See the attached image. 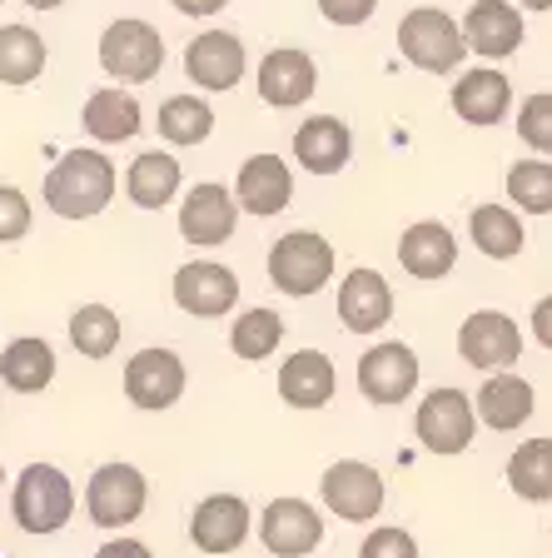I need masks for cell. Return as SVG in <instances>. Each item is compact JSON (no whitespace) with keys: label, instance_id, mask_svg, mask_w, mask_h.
Segmentation results:
<instances>
[{"label":"cell","instance_id":"277c9868","mask_svg":"<svg viewBox=\"0 0 552 558\" xmlns=\"http://www.w3.org/2000/svg\"><path fill=\"white\" fill-rule=\"evenodd\" d=\"M334 269H339V255L319 230H289V234H279L274 250H269V284H274L279 294H289V300L319 294L323 284L334 279Z\"/></svg>","mask_w":552,"mask_h":558},{"label":"cell","instance_id":"f1b7e54d","mask_svg":"<svg viewBox=\"0 0 552 558\" xmlns=\"http://www.w3.org/2000/svg\"><path fill=\"white\" fill-rule=\"evenodd\" d=\"M50 65V46L46 35L30 31V25H0V85H35Z\"/></svg>","mask_w":552,"mask_h":558},{"label":"cell","instance_id":"60d3db41","mask_svg":"<svg viewBox=\"0 0 552 558\" xmlns=\"http://www.w3.org/2000/svg\"><path fill=\"white\" fill-rule=\"evenodd\" d=\"M532 339L552 354V294H542V300L532 304Z\"/></svg>","mask_w":552,"mask_h":558},{"label":"cell","instance_id":"b9f144b4","mask_svg":"<svg viewBox=\"0 0 552 558\" xmlns=\"http://www.w3.org/2000/svg\"><path fill=\"white\" fill-rule=\"evenodd\" d=\"M180 15H189V21H205V15H219L230 0H170Z\"/></svg>","mask_w":552,"mask_h":558},{"label":"cell","instance_id":"7a4b0ae2","mask_svg":"<svg viewBox=\"0 0 552 558\" xmlns=\"http://www.w3.org/2000/svg\"><path fill=\"white\" fill-rule=\"evenodd\" d=\"M11 519L21 534L30 538H50L75 519V484L60 464H25L21 478L11 488Z\"/></svg>","mask_w":552,"mask_h":558},{"label":"cell","instance_id":"74e56055","mask_svg":"<svg viewBox=\"0 0 552 558\" xmlns=\"http://www.w3.org/2000/svg\"><path fill=\"white\" fill-rule=\"evenodd\" d=\"M30 234V199L21 185H0V244H15Z\"/></svg>","mask_w":552,"mask_h":558},{"label":"cell","instance_id":"52a82bcc","mask_svg":"<svg viewBox=\"0 0 552 558\" xmlns=\"http://www.w3.org/2000/svg\"><path fill=\"white\" fill-rule=\"evenodd\" d=\"M414 434H418V444H424L428 453H438V459L463 453L473 444V434H478L473 395L468 389H458V384H438V389H428V399L418 404V414H414Z\"/></svg>","mask_w":552,"mask_h":558},{"label":"cell","instance_id":"9a60e30c","mask_svg":"<svg viewBox=\"0 0 552 558\" xmlns=\"http://www.w3.org/2000/svg\"><path fill=\"white\" fill-rule=\"evenodd\" d=\"M234 225H240V205H234V190L219 180H205L180 199V240H189L195 250L230 244Z\"/></svg>","mask_w":552,"mask_h":558},{"label":"cell","instance_id":"4fadbf2b","mask_svg":"<svg viewBox=\"0 0 552 558\" xmlns=\"http://www.w3.org/2000/svg\"><path fill=\"white\" fill-rule=\"evenodd\" d=\"M259 544L274 558H309L323 544V519L309 499L299 494H284V499H269L259 513Z\"/></svg>","mask_w":552,"mask_h":558},{"label":"cell","instance_id":"ffe728a7","mask_svg":"<svg viewBox=\"0 0 552 558\" xmlns=\"http://www.w3.org/2000/svg\"><path fill=\"white\" fill-rule=\"evenodd\" d=\"M339 319L348 335H379L393 319V284L368 265H354L339 279Z\"/></svg>","mask_w":552,"mask_h":558},{"label":"cell","instance_id":"cb8c5ba5","mask_svg":"<svg viewBox=\"0 0 552 558\" xmlns=\"http://www.w3.org/2000/svg\"><path fill=\"white\" fill-rule=\"evenodd\" d=\"M398 265L408 279H424V284H438L449 279L453 265H458V234L443 220H418L403 230L398 240Z\"/></svg>","mask_w":552,"mask_h":558},{"label":"cell","instance_id":"d6a6232c","mask_svg":"<svg viewBox=\"0 0 552 558\" xmlns=\"http://www.w3.org/2000/svg\"><path fill=\"white\" fill-rule=\"evenodd\" d=\"M160 140L164 145H205L209 135H214V110H209V100H199V95H170V100L160 105Z\"/></svg>","mask_w":552,"mask_h":558},{"label":"cell","instance_id":"5b68a950","mask_svg":"<svg viewBox=\"0 0 552 558\" xmlns=\"http://www.w3.org/2000/svg\"><path fill=\"white\" fill-rule=\"evenodd\" d=\"M100 70L120 85H145L164 70V35L139 15H120L100 35Z\"/></svg>","mask_w":552,"mask_h":558},{"label":"cell","instance_id":"484cf974","mask_svg":"<svg viewBox=\"0 0 552 558\" xmlns=\"http://www.w3.org/2000/svg\"><path fill=\"white\" fill-rule=\"evenodd\" d=\"M81 125H85V135L100 140V145H125V140H135L139 130H145V110H139V100L130 90L105 85V90H95L90 100H85Z\"/></svg>","mask_w":552,"mask_h":558},{"label":"cell","instance_id":"30bf717a","mask_svg":"<svg viewBox=\"0 0 552 558\" xmlns=\"http://www.w3.org/2000/svg\"><path fill=\"white\" fill-rule=\"evenodd\" d=\"M458 360L483 374L513 369L523 360V329L503 310H473L458 325Z\"/></svg>","mask_w":552,"mask_h":558},{"label":"cell","instance_id":"e0dca14e","mask_svg":"<svg viewBox=\"0 0 552 558\" xmlns=\"http://www.w3.org/2000/svg\"><path fill=\"white\" fill-rule=\"evenodd\" d=\"M254 85H259V100L274 105V110H299V105H309L314 90H319V65H314L309 50L279 46L259 60Z\"/></svg>","mask_w":552,"mask_h":558},{"label":"cell","instance_id":"1f68e13d","mask_svg":"<svg viewBox=\"0 0 552 558\" xmlns=\"http://www.w3.org/2000/svg\"><path fill=\"white\" fill-rule=\"evenodd\" d=\"M120 335H125V325L110 304H81L70 314V344L81 349V360H110L120 349Z\"/></svg>","mask_w":552,"mask_h":558},{"label":"cell","instance_id":"ac0fdd59","mask_svg":"<svg viewBox=\"0 0 552 558\" xmlns=\"http://www.w3.org/2000/svg\"><path fill=\"white\" fill-rule=\"evenodd\" d=\"M453 116L463 125H503L507 110H513V81H507L498 65H473V70H458V81H453Z\"/></svg>","mask_w":552,"mask_h":558},{"label":"cell","instance_id":"603a6c76","mask_svg":"<svg viewBox=\"0 0 552 558\" xmlns=\"http://www.w3.org/2000/svg\"><path fill=\"white\" fill-rule=\"evenodd\" d=\"M532 409H538V395H532V384L523 379L518 369H498L483 379V389L473 395V414H478V424L493 434H513L523 429L532 418Z\"/></svg>","mask_w":552,"mask_h":558},{"label":"cell","instance_id":"8fae6325","mask_svg":"<svg viewBox=\"0 0 552 558\" xmlns=\"http://www.w3.org/2000/svg\"><path fill=\"white\" fill-rule=\"evenodd\" d=\"M184 384H189L184 360L164 344H150V349H139L135 360H125V399L135 409H145V414L174 409L184 399Z\"/></svg>","mask_w":552,"mask_h":558},{"label":"cell","instance_id":"7c38bea8","mask_svg":"<svg viewBox=\"0 0 552 558\" xmlns=\"http://www.w3.org/2000/svg\"><path fill=\"white\" fill-rule=\"evenodd\" d=\"M170 294L189 319H224L240 304V279H234L230 265H219V259H189V265L174 269Z\"/></svg>","mask_w":552,"mask_h":558},{"label":"cell","instance_id":"8992f818","mask_svg":"<svg viewBox=\"0 0 552 558\" xmlns=\"http://www.w3.org/2000/svg\"><path fill=\"white\" fill-rule=\"evenodd\" d=\"M145 504H150V478L135 464H125V459H110V464H100L85 478V513L110 534H125L130 523L145 513Z\"/></svg>","mask_w":552,"mask_h":558},{"label":"cell","instance_id":"4dcf8cb0","mask_svg":"<svg viewBox=\"0 0 552 558\" xmlns=\"http://www.w3.org/2000/svg\"><path fill=\"white\" fill-rule=\"evenodd\" d=\"M507 488L523 504H552V439H528L507 459Z\"/></svg>","mask_w":552,"mask_h":558},{"label":"cell","instance_id":"44dd1931","mask_svg":"<svg viewBox=\"0 0 552 558\" xmlns=\"http://www.w3.org/2000/svg\"><path fill=\"white\" fill-rule=\"evenodd\" d=\"M458 25L478 60H507L523 46V11L513 0H473Z\"/></svg>","mask_w":552,"mask_h":558},{"label":"cell","instance_id":"6da1fadb","mask_svg":"<svg viewBox=\"0 0 552 558\" xmlns=\"http://www.w3.org/2000/svg\"><path fill=\"white\" fill-rule=\"evenodd\" d=\"M115 185H120V170L105 150H65L50 165L40 199L60 220H95V215L110 209Z\"/></svg>","mask_w":552,"mask_h":558},{"label":"cell","instance_id":"5bb4252c","mask_svg":"<svg viewBox=\"0 0 552 558\" xmlns=\"http://www.w3.org/2000/svg\"><path fill=\"white\" fill-rule=\"evenodd\" d=\"M249 534H254V513L240 494H209V499H199L195 513H189V544L209 558L240 554Z\"/></svg>","mask_w":552,"mask_h":558},{"label":"cell","instance_id":"7bdbcfd3","mask_svg":"<svg viewBox=\"0 0 552 558\" xmlns=\"http://www.w3.org/2000/svg\"><path fill=\"white\" fill-rule=\"evenodd\" d=\"M21 5H30V11H60L65 0H21Z\"/></svg>","mask_w":552,"mask_h":558},{"label":"cell","instance_id":"2e32d148","mask_svg":"<svg viewBox=\"0 0 552 558\" xmlns=\"http://www.w3.org/2000/svg\"><path fill=\"white\" fill-rule=\"evenodd\" d=\"M244 70H249V50L234 31H205L184 46V75L209 95L234 90L244 81Z\"/></svg>","mask_w":552,"mask_h":558},{"label":"cell","instance_id":"ab89813d","mask_svg":"<svg viewBox=\"0 0 552 558\" xmlns=\"http://www.w3.org/2000/svg\"><path fill=\"white\" fill-rule=\"evenodd\" d=\"M95 558H155V554H150V544H139V538H130V534H115L95 548Z\"/></svg>","mask_w":552,"mask_h":558},{"label":"cell","instance_id":"3957f363","mask_svg":"<svg viewBox=\"0 0 552 558\" xmlns=\"http://www.w3.org/2000/svg\"><path fill=\"white\" fill-rule=\"evenodd\" d=\"M398 50L403 60L424 75H453L468 60V40H463V25L438 5H414V11L398 21Z\"/></svg>","mask_w":552,"mask_h":558},{"label":"cell","instance_id":"d590c367","mask_svg":"<svg viewBox=\"0 0 552 558\" xmlns=\"http://www.w3.org/2000/svg\"><path fill=\"white\" fill-rule=\"evenodd\" d=\"M518 135L532 155H552V90H538L518 105Z\"/></svg>","mask_w":552,"mask_h":558},{"label":"cell","instance_id":"ee69618b","mask_svg":"<svg viewBox=\"0 0 552 558\" xmlns=\"http://www.w3.org/2000/svg\"><path fill=\"white\" fill-rule=\"evenodd\" d=\"M518 11H552V0H518Z\"/></svg>","mask_w":552,"mask_h":558},{"label":"cell","instance_id":"8d00e7d4","mask_svg":"<svg viewBox=\"0 0 552 558\" xmlns=\"http://www.w3.org/2000/svg\"><path fill=\"white\" fill-rule=\"evenodd\" d=\"M358 558H418V538L398 523H373L358 544Z\"/></svg>","mask_w":552,"mask_h":558},{"label":"cell","instance_id":"bcb514c9","mask_svg":"<svg viewBox=\"0 0 552 558\" xmlns=\"http://www.w3.org/2000/svg\"><path fill=\"white\" fill-rule=\"evenodd\" d=\"M0 5H5V0H0Z\"/></svg>","mask_w":552,"mask_h":558},{"label":"cell","instance_id":"83f0119b","mask_svg":"<svg viewBox=\"0 0 552 558\" xmlns=\"http://www.w3.org/2000/svg\"><path fill=\"white\" fill-rule=\"evenodd\" d=\"M56 379V349L40 335H21L0 349V384L15 395H40Z\"/></svg>","mask_w":552,"mask_h":558},{"label":"cell","instance_id":"836d02e7","mask_svg":"<svg viewBox=\"0 0 552 558\" xmlns=\"http://www.w3.org/2000/svg\"><path fill=\"white\" fill-rule=\"evenodd\" d=\"M279 344H284V319H279L274 310H244L230 325V349L244 364L269 360Z\"/></svg>","mask_w":552,"mask_h":558},{"label":"cell","instance_id":"ba28073f","mask_svg":"<svg viewBox=\"0 0 552 558\" xmlns=\"http://www.w3.org/2000/svg\"><path fill=\"white\" fill-rule=\"evenodd\" d=\"M319 499L334 519H344L358 529V523H373L383 513L389 484H383V474L373 464H364V459H334L319 478Z\"/></svg>","mask_w":552,"mask_h":558},{"label":"cell","instance_id":"4316f807","mask_svg":"<svg viewBox=\"0 0 552 558\" xmlns=\"http://www.w3.org/2000/svg\"><path fill=\"white\" fill-rule=\"evenodd\" d=\"M180 185L184 170L170 150H139L125 170V195L139 209H164L170 199H180Z\"/></svg>","mask_w":552,"mask_h":558},{"label":"cell","instance_id":"f35d334b","mask_svg":"<svg viewBox=\"0 0 552 558\" xmlns=\"http://www.w3.org/2000/svg\"><path fill=\"white\" fill-rule=\"evenodd\" d=\"M379 11V0H319V15L339 31H354V25H368Z\"/></svg>","mask_w":552,"mask_h":558},{"label":"cell","instance_id":"9c48e42d","mask_svg":"<svg viewBox=\"0 0 552 558\" xmlns=\"http://www.w3.org/2000/svg\"><path fill=\"white\" fill-rule=\"evenodd\" d=\"M418 379H424V364H418L414 344H403V339H379V344L358 360V395L379 409L414 399Z\"/></svg>","mask_w":552,"mask_h":558},{"label":"cell","instance_id":"f546056e","mask_svg":"<svg viewBox=\"0 0 552 558\" xmlns=\"http://www.w3.org/2000/svg\"><path fill=\"white\" fill-rule=\"evenodd\" d=\"M468 240L488 259H518L523 244H528V230H523V215L513 205H478L468 215Z\"/></svg>","mask_w":552,"mask_h":558},{"label":"cell","instance_id":"7402d4cb","mask_svg":"<svg viewBox=\"0 0 552 558\" xmlns=\"http://www.w3.org/2000/svg\"><path fill=\"white\" fill-rule=\"evenodd\" d=\"M334 395H339V369L323 349H299V354H289V360L279 364V399H284L289 409L314 414V409L334 404Z\"/></svg>","mask_w":552,"mask_h":558},{"label":"cell","instance_id":"e575fe53","mask_svg":"<svg viewBox=\"0 0 552 558\" xmlns=\"http://www.w3.org/2000/svg\"><path fill=\"white\" fill-rule=\"evenodd\" d=\"M503 190L518 215H552V160H518Z\"/></svg>","mask_w":552,"mask_h":558},{"label":"cell","instance_id":"d4e9b609","mask_svg":"<svg viewBox=\"0 0 552 558\" xmlns=\"http://www.w3.org/2000/svg\"><path fill=\"white\" fill-rule=\"evenodd\" d=\"M294 160L304 165L309 174H339L348 160H354V135L339 116H314L294 130Z\"/></svg>","mask_w":552,"mask_h":558},{"label":"cell","instance_id":"d6986e66","mask_svg":"<svg viewBox=\"0 0 552 558\" xmlns=\"http://www.w3.org/2000/svg\"><path fill=\"white\" fill-rule=\"evenodd\" d=\"M289 199H294V170H289L279 155H249L240 165V180H234V205L254 220H274L284 215Z\"/></svg>","mask_w":552,"mask_h":558},{"label":"cell","instance_id":"f6af8a7d","mask_svg":"<svg viewBox=\"0 0 552 558\" xmlns=\"http://www.w3.org/2000/svg\"><path fill=\"white\" fill-rule=\"evenodd\" d=\"M0 484H5V469H0Z\"/></svg>","mask_w":552,"mask_h":558}]
</instances>
